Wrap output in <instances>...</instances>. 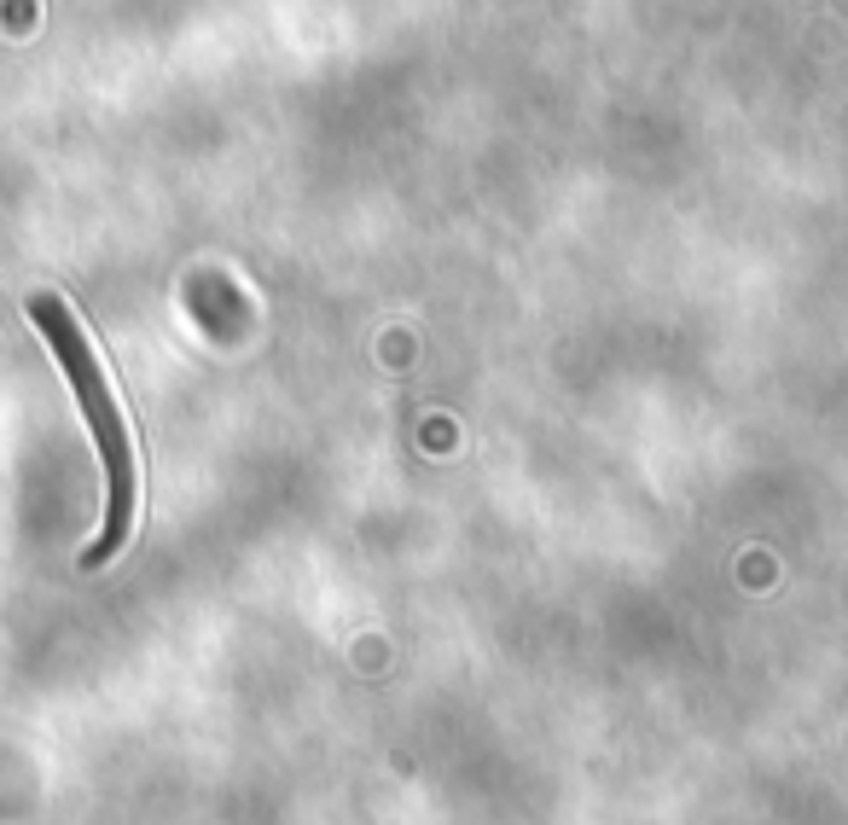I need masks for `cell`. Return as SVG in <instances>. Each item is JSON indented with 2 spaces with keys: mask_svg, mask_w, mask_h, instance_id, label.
Here are the masks:
<instances>
[{
  "mask_svg": "<svg viewBox=\"0 0 848 825\" xmlns=\"http://www.w3.org/2000/svg\"><path fill=\"white\" fill-rule=\"evenodd\" d=\"M30 320L41 326V337L53 343L64 378H70V390H76L82 413H88L99 459H105V529H99V541L82 552V564L99 570L105 558H117L122 541H128V529H134V489H140V477H134V442H128V425H122L117 396H111V384H105V367H99V355H93L82 320H76L59 297H30Z\"/></svg>",
  "mask_w": 848,
  "mask_h": 825,
  "instance_id": "cell-1",
  "label": "cell"
}]
</instances>
